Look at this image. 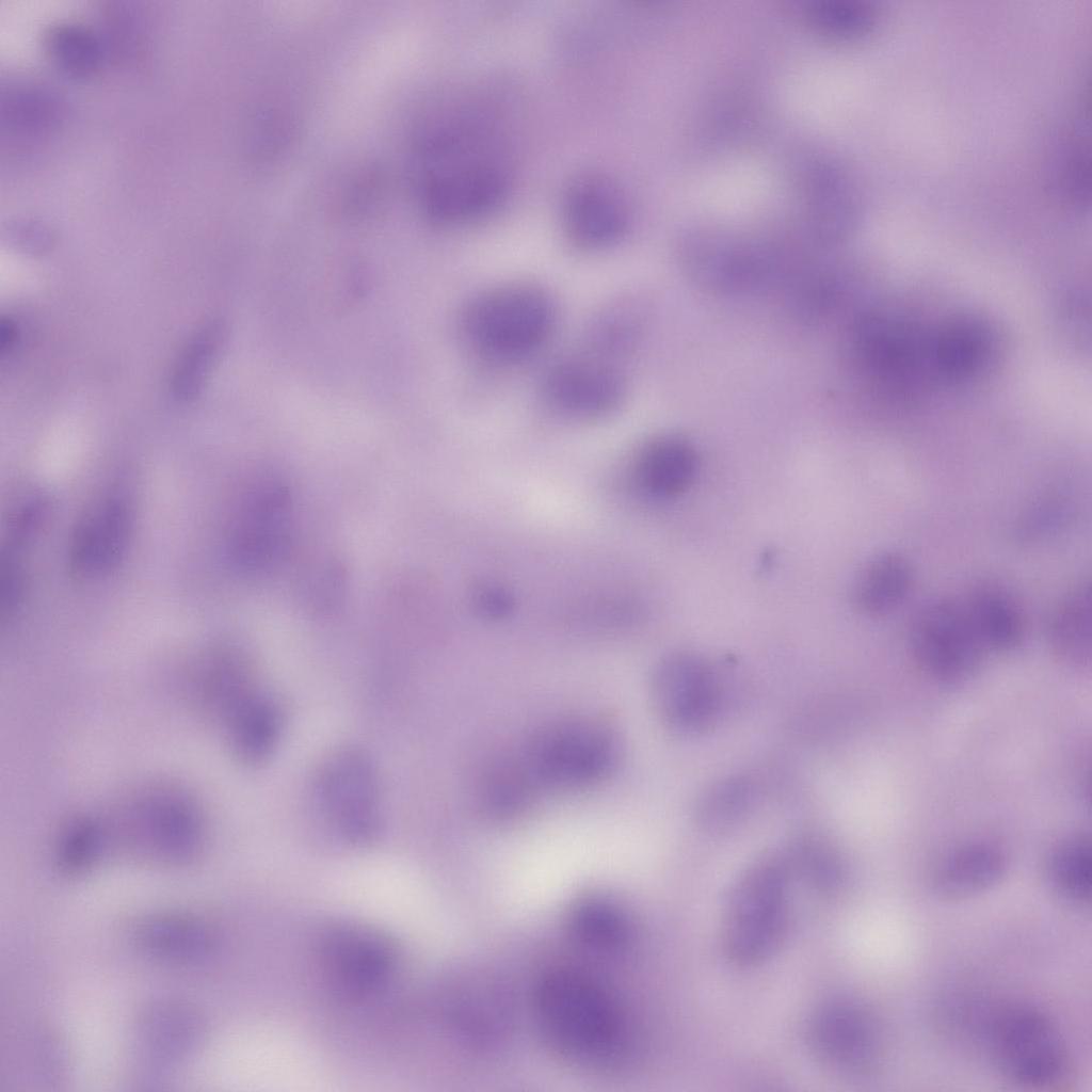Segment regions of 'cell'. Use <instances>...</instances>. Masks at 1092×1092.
Here are the masks:
<instances>
[{
	"label": "cell",
	"instance_id": "cell-1",
	"mask_svg": "<svg viewBox=\"0 0 1092 1092\" xmlns=\"http://www.w3.org/2000/svg\"><path fill=\"white\" fill-rule=\"evenodd\" d=\"M423 195L443 222L476 221L492 213L512 186L514 156L507 123L478 96L443 118L423 146Z\"/></svg>",
	"mask_w": 1092,
	"mask_h": 1092
},
{
	"label": "cell",
	"instance_id": "cell-2",
	"mask_svg": "<svg viewBox=\"0 0 1092 1092\" xmlns=\"http://www.w3.org/2000/svg\"><path fill=\"white\" fill-rule=\"evenodd\" d=\"M539 1024L555 1049L595 1070L623 1066L635 1050V1031L620 1000L587 973L560 968L535 992Z\"/></svg>",
	"mask_w": 1092,
	"mask_h": 1092
},
{
	"label": "cell",
	"instance_id": "cell-3",
	"mask_svg": "<svg viewBox=\"0 0 1092 1092\" xmlns=\"http://www.w3.org/2000/svg\"><path fill=\"white\" fill-rule=\"evenodd\" d=\"M985 1050L1009 1081L1030 1089L1054 1090L1070 1083L1074 1058L1055 1021L1026 1002L997 1007L978 1024Z\"/></svg>",
	"mask_w": 1092,
	"mask_h": 1092
},
{
	"label": "cell",
	"instance_id": "cell-4",
	"mask_svg": "<svg viewBox=\"0 0 1092 1092\" xmlns=\"http://www.w3.org/2000/svg\"><path fill=\"white\" fill-rule=\"evenodd\" d=\"M787 856L771 855L753 864L737 881L728 900L722 943L728 959L755 965L781 947L789 921Z\"/></svg>",
	"mask_w": 1092,
	"mask_h": 1092
},
{
	"label": "cell",
	"instance_id": "cell-5",
	"mask_svg": "<svg viewBox=\"0 0 1092 1092\" xmlns=\"http://www.w3.org/2000/svg\"><path fill=\"white\" fill-rule=\"evenodd\" d=\"M556 309L539 289L512 286L476 299L463 318L464 334L480 354L515 362L539 351L551 336Z\"/></svg>",
	"mask_w": 1092,
	"mask_h": 1092
},
{
	"label": "cell",
	"instance_id": "cell-6",
	"mask_svg": "<svg viewBox=\"0 0 1092 1092\" xmlns=\"http://www.w3.org/2000/svg\"><path fill=\"white\" fill-rule=\"evenodd\" d=\"M620 751L617 738L605 725L565 720L545 726L531 738L524 766L533 783L577 789L611 773Z\"/></svg>",
	"mask_w": 1092,
	"mask_h": 1092
},
{
	"label": "cell",
	"instance_id": "cell-7",
	"mask_svg": "<svg viewBox=\"0 0 1092 1092\" xmlns=\"http://www.w3.org/2000/svg\"><path fill=\"white\" fill-rule=\"evenodd\" d=\"M316 806L324 823L352 845L374 840L382 825L376 768L363 750L344 746L330 754L315 780Z\"/></svg>",
	"mask_w": 1092,
	"mask_h": 1092
},
{
	"label": "cell",
	"instance_id": "cell-8",
	"mask_svg": "<svg viewBox=\"0 0 1092 1092\" xmlns=\"http://www.w3.org/2000/svg\"><path fill=\"white\" fill-rule=\"evenodd\" d=\"M807 1042L818 1062L847 1077L873 1076L884 1064L879 1019L857 1000L839 999L819 1007L809 1019Z\"/></svg>",
	"mask_w": 1092,
	"mask_h": 1092
},
{
	"label": "cell",
	"instance_id": "cell-9",
	"mask_svg": "<svg viewBox=\"0 0 1092 1092\" xmlns=\"http://www.w3.org/2000/svg\"><path fill=\"white\" fill-rule=\"evenodd\" d=\"M910 648L919 668L942 684H959L977 670L984 646L965 606L948 597L924 604L910 629Z\"/></svg>",
	"mask_w": 1092,
	"mask_h": 1092
},
{
	"label": "cell",
	"instance_id": "cell-10",
	"mask_svg": "<svg viewBox=\"0 0 1092 1092\" xmlns=\"http://www.w3.org/2000/svg\"><path fill=\"white\" fill-rule=\"evenodd\" d=\"M853 353L872 378L895 388L915 384L931 366V335L885 315L861 318L852 330Z\"/></svg>",
	"mask_w": 1092,
	"mask_h": 1092
},
{
	"label": "cell",
	"instance_id": "cell-11",
	"mask_svg": "<svg viewBox=\"0 0 1092 1092\" xmlns=\"http://www.w3.org/2000/svg\"><path fill=\"white\" fill-rule=\"evenodd\" d=\"M653 695L662 719L685 734L709 728L718 720L723 703L716 670L702 657L689 653L672 655L658 665Z\"/></svg>",
	"mask_w": 1092,
	"mask_h": 1092
},
{
	"label": "cell",
	"instance_id": "cell-12",
	"mask_svg": "<svg viewBox=\"0 0 1092 1092\" xmlns=\"http://www.w3.org/2000/svg\"><path fill=\"white\" fill-rule=\"evenodd\" d=\"M291 499L285 485L260 483L243 502L228 535L231 563L242 572H259L276 563L289 542Z\"/></svg>",
	"mask_w": 1092,
	"mask_h": 1092
},
{
	"label": "cell",
	"instance_id": "cell-13",
	"mask_svg": "<svg viewBox=\"0 0 1092 1092\" xmlns=\"http://www.w3.org/2000/svg\"><path fill=\"white\" fill-rule=\"evenodd\" d=\"M682 269L698 286L722 293L756 291L776 278V257L766 247L727 239H690L681 252Z\"/></svg>",
	"mask_w": 1092,
	"mask_h": 1092
},
{
	"label": "cell",
	"instance_id": "cell-14",
	"mask_svg": "<svg viewBox=\"0 0 1092 1092\" xmlns=\"http://www.w3.org/2000/svg\"><path fill=\"white\" fill-rule=\"evenodd\" d=\"M321 962L333 985L350 996H366L385 986L396 964L391 943L357 924H338L324 934Z\"/></svg>",
	"mask_w": 1092,
	"mask_h": 1092
},
{
	"label": "cell",
	"instance_id": "cell-15",
	"mask_svg": "<svg viewBox=\"0 0 1092 1092\" xmlns=\"http://www.w3.org/2000/svg\"><path fill=\"white\" fill-rule=\"evenodd\" d=\"M132 531L133 509L126 495L111 492L97 498L73 532L68 548L70 572L79 579L109 574L125 557Z\"/></svg>",
	"mask_w": 1092,
	"mask_h": 1092
},
{
	"label": "cell",
	"instance_id": "cell-16",
	"mask_svg": "<svg viewBox=\"0 0 1092 1092\" xmlns=\"http://www.w3.org/2000/svg\"><path fill=\"white\" fill-rule=\"evenodd\" d=\"M563 222L572 240L600 248L619 241L628 226V209L619 187L601 174L573 180L563 197Z\"/></svg>",
	"mask_w": 1092,
	"mask_h": 1092
},
{
	"label": "cell",
	"instance_id": "cell-17",
	"mask_svg": "<svg viewBox=\"0 0 1092 1092\" xmlns=\"http://www.w3.org/2000/svg\"><path fill=\"white\" fill-rule=\"evenodd\" d=\"M623 389L616 371L587 360H568L555 366L543 385L544 397L555 411L578 419L610 414L620 405Z\"/></svg>",
	"mask_w": 1092,
	"mask_h": 1092
},
{
	"label": "cell",
	"instance_id": "cell-18",
	"mask_svg": "<svg viewBox=\"0 0 1092 1092\" xmlns=\"http://www.w3.org/2000/svg\"><path fill=\"white\" fill-rule=\"evenodd\" d=\"M700 471L695 448L686 439L664 436L646 445L636 459L632 478L638 491L655 501L686 494Z\"/></svg>",
	"mask_w": 1092,
	"mask_h": 1092
},
{
	"label": "cell",
	"instance_id": "cell-19",
	"mask_svg": "<svg viewBox=\"0 0 1092 1092\" xmlns=\"http://www.w3.org/2000/svg\"><path fill=\"white\" fill-rule=\"evenodd\" d=\"M994 353L989 326L974 318H957L931 335L933 375L948 382H963L983 371Z\"/></svg>",
	"mask_w": 1092,
	"mask_h": 1092
},
{
	"label": "cell",
	"instance_id": "cell-20",
	"mask_svg": "<svg viewBox=\"0 0 1092 1092\" xmlns=\"http://www.w3.org/2000/svg\"><path fill=\"white\" fill-rule=\"evenodd\" d=\"M1007 872V857L997 846L976 841L950 852L931 879L941 899L959 901L979 896L999 884Z\"/></svg>",
	"mask_w": 1092,
	"mask_h": 1092
},
{
	"label": "cell",
	"instance_id": "cell-21",
	"mask_svg": "<svg viewBox=\"0 0 1092 1092\" xmlns=\"http://www.w3.org/2000/svg\"><path fill=\"white\" fill-rule=\"evenodd\" d=\"M965 606L971 625L984 648L1009 652L1024 639L1025 622L1014 595L995 581L976 583Z\"/></svg>",
	"mask_w": 1092,
	"mask_h": 1092
},
{
	"label": "cell",
	"instance_id": "cell-22",
	"mask_svg": "<svg viewBox=\"0 0 1092 1092\" xmlns=\"http://www.w3.org/2000/svg\"><path fill=\"white\" fill-rule=\"evenodd\" d=\"M914 581L911 562L896 551L871 558L857 573L851 589L854 608L867 616H881L900 607Z\"/></svg>",
	"mask_w": 1092,
	"mask_h": 1092
},
{
	"label": "cell",
	"instance_id": "cell-23",
	"mask_svg": "<svg viewBox=\"0 0 1092 1092\" xmlns=\"http://www.w3.org/2000/svg\"><path fill=\"white\" fill-rule=\"evenodd\" d=\"M1092 594L1089 580L1077 583L1053 608L1047 641L1055 657L1066 665L1086 668L1092 658Z\"/></svg>",
	"mask_w": 1092,
	"mask_h": 1092
},
{
	"label": "cell",
	"instance_id": "cell-24",
	"mask_svg": "<svg viewBox=\"0 0 1092 1092\" xmlns=\"http://www.w3.org/2000/svg\"><path fill=\"white\" fill-rule=\"evenodd\" d=\"M138 940L151 956L175 963L199 962L213 948L209 928L202 921L181 915H163L147 920L140 928Z\"/></svg>",
	"mask_w": 1092,
	"mask_h": 1092
},
{
	"label": "cell",
	"instance_id": "cell-25",
	"mask_svg": "<svg viewBox=\"0 0 1092 1092\" xmlns=\"http://www.w3.org/2000/svg\"><path fill=\"white\" fill-rule=\"evenodd\" d=\"M229 717L232 744L240 757L248 762H260L273 752L283 718L271 696L256 690Z\"/></svg>",
	"mask_w": 1092,
	"mask_h": 1092
},
{
	"label": "cell",
	"instance_id": "cell-26",
	"mask_svg": "<svg viewBox=\"0 0 1092 1092\" xmlns=\"http://www.w3.org/2000/svg\"><path fill=\"white\" fill-rule=\"evenodd\" d=\"M1091 873V839L1088 834L1080 833L1066 837L1049 854V885L1062 900L1072 905H1090Z\"/></svg>",
	"mask_w": 1092,
	"mask_h": 1092
},
{
	"label": "cell",
	"instance_id": "cell-27",
	"mask_svg": "<svg viewBox=\"0 0 1092 1092\" xmlns=\"http://www.w3.org/2000/svg\"><path fill=\"white\" fill-rule=\"evenodd\" d=\"M577 938L599 951H616L631 938V927L620 905L604 896H588L574 904L569 918Z\"/></svg>",
	"mask_w": 1092,
	"mask_h": 1092
},
{
	"label": "cell",
	"instance_id": "cell-28",
	"mask_svg": "<svg viewBox=\"0 0 1092 1092\" xmlns=\"http://www.w3.org/2000/svg\"><path fill=\"white\" fill-rule=\"evenodd\" d=\"M755 799V786L749 777L735 775L722 778L706 788L697 799L696 822L707 832H728L746 819Z\"/></svg>",
	"mask_w": 1092,
	"mask_h": 1092
},
{
	"label": "cell",
	"instance_id": "cell-29",
	"mask_svg": "<svg viewBox=\"0 0 1092 1092\" xmlns=\"http://www.w3.org/2000/svg\"><path fill=\"white\" fill-rule=\"evenodd\" d=\"M102 42L90 28L64 22L48 29L45 48L59 69L71 77H89L100 69Z\"/></svg>",
	"mask_w": 1092,
	"mask_h": 1092
},
{
	"label": "cell",
	"instance_id": "cell-30",
	"mask_svg": "<svg viewBox=\"0 0 1092 1092\" xmlns=\"http://www.w3.org/2000/svg\"><path fill=\"white\" fill-rule=\"evenodd\" d=\"M223 340V326L218 321L204 324L190 340L172 375V390L180 401L195 399L203 389Z\"/></svg>",
	"mask_w": 1092,
	"mask_h": 1092
},
{
	"label": "cell",
	"instance_id": "cell-31",
	"mask_svg": "<svg viewBox=\"0 0 1092 1092\" xmlns=\"http://www.w3.org/2000/svg\"><path fill=\"white\" fill-rule=\"evenodd\" d=\"M144 1039L160 1057L177 1058L198 1040L199 1023L190 1010L178 1005L151 1009L143 1021Z\"/></svg>",
	"mask_w": 1092,
	"mask_h": 1092
},
{
	"label": "cell",
	"instance_id": "cell-32",
	"mask_svg": "<svg viewBox=\"0 0 1092 1092\" xmlns=\"http://www.w3.org/2000/svg\"><path fill=\"white\" fill-rule=\"evenodd\" d=\"M806 12L828 33L849 38L869 33L878 19L877 9L864 0H815Z\"/></svg>",
	"mask_w": 1092,
	"mask_h": 1092
},
{
	"label": "cell",
	"instance_id": "cell-33",
	"mask_svg": "<svg viewBox=\"0 0 1092 1092\" xmlns=\"http://www.w3.org/2000/svg\"><path fill=\"white\" fill-rule=\"evenodd\" d=\"M1073 512V502L1065 494H1043L1019 514L1013 527V536L1025 544L1047 539L1071 520Z\"/></svg>",
	"mask_w": 1092,
	"mask_h": 1092
},
{
	"label": "cell",
	"instance_id": "cell-34",
	"mask_svg": "<svg viewBox=\"0 0 1092 1092\" xmlns=\"http://www.w3.org/2000/svg\"><path fill=\"white\" fill-rule=\"evenodd\" d=\"M793 870L799 869L818 885L831 887L844 874V863L838 851L819 835L799 838L787 856Z\"/></svg>",
	"mask_w": 1092,
	"mask_h": 1092
},
{
	"label": "cell",
	"instance_id": "cell-35",
	"mask_svg": "<svg viewBox=\"0 0 1092 1092\" xmlns=\"http://www.w3.org/2000/svg\"><path fill=\"white\" fill-rule=\"evenodd\" d=\"M789 295L794 311L802 318L815 319L833 302L835 282L824 273L806 274L794 283Z\"/></svg>",
	"mask_w": 1092,
	"mask_h": 1092
},
{
	"label": "cell",
	"instance_id": "cell-36",
	"mask_svg": "<svg viewBox=\"0 0 1092 1092\" xmlns=\"http://www.w3.org/2000/svg\"><path fill=\"white\" fill-rule=\"evenodd\" d=\"M97 835L92 825H81L69 834L60 855L62 867L68 872L84 869L94 858Z\"/></svg>",
	"mask_w": 1092,
	"mask_h": 1092
},
{
	"label": "cell",
	"instance_id": "cell-37",
	"mask_svg": "<svg viewBox=\"0 0 1092 1092\" xmlns=\"http://www.w3.org/2000/svg\"><path fill=\"white\" fill-rule=\"evenodd\" d=\"M9 240L19 250L42 254L52 243L49 229L35 221H17L9 226Z\"/></svg>",
	"mask_w": 1092,
	"mask_h": 1092
},
{
	"label": "cell",
	"instance_id": "cell-38",
	"mask_svg": "<svg viewBox=\"0 0 1092 1092\" xmlns=\"http://www.w3.org/2000/svg\"><path fill=\"white\" fill-rule=\"evenodd\" d=\"M480 607L491 614H501L509 607L508 597L501 592L489 590L483 592L480 597Z\"/></svg>",
	"mask_w": 1092,
	"mask_h": 1092
},
{
	"label": "cell",
	"instance_id": "cell-39",
	"mask_svg": "<svg viewBox=\"0 0 1092 1092\" xmlns=\"http://www.w3.org/2000/svg\"><path fill=\"white\" fill-rule=\"evenodd\" d=\"M0 328V347L3 352L14 346L17 337V327L11 319H3Z\"/></svg>",
	"mask_w": 1092,
	"mask_h": 1092
}]
</instances>
